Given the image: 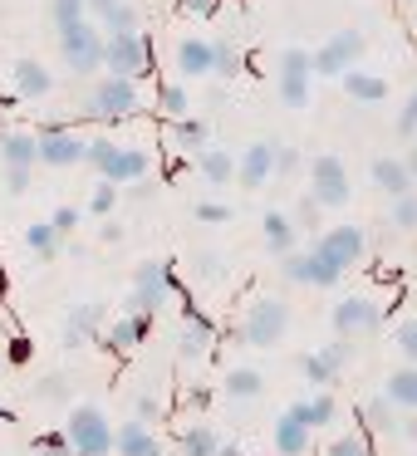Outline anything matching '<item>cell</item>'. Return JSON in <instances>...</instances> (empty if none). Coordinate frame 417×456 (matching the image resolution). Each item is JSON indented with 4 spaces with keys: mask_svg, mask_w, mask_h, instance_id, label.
Instances as JSON below:
<instances>
[{
    "mask_svg": "<svg viewBox=\"0 0 417 456\" xmlns=\"http://www.w3.org/2000/svg\"><path fill=\"white\" fill-rule=\"evenodd\" d=\"M64 442H70L79 456H113V452H119V432H113L109 412H103V407H94V403L70 407Z\"/></svg>",
    "mask_w": 417,
    "mask_h": 456,
    "instance_id": "1",
    "label": "cell"
},
{
    "mask_svg": "<svg viewBox=\"0 0 417 456\" xmlns=\"http://www.w3.org/2000/svg\"><path fill=\"white\" fill-rule=\"evenodd\" d=\"M60 54H64V69L74 79H94L103 69V30L94 20H79V25H64L60 30Z\"/></svg>",
    "mask_w": 417,
    "mask_h": 456,
    "instance_id": "2",
    "label": "cell"
},
{
    "mask_svg": "<svg viewBox=\"0 0 417 456\" xmlns=\"http://www.w3.org/2000/svg\"><path fill=\"white\" fill-rule=\"evenodd\" d=\"M89 162L99 167V177L119 182V187H133L152 172V158L143 148H119L113 138H94L89 142Z\"/></svg>",
    "mask_w": 417,
    "mask_h": 456,
    "instance_id": "3",
    "label": "cell"
},
{
    "mask_svg": "<svg viewBox=\"0 0 417 456\" xmlns=\"http://www.w3.org/2000/svg\"><path fill=\"white\" fill-rule=\"evenodd\" d=\"M89 113L99 123H119V118H133L138 113V79H119V74H109V79H99L89 89Z\"/></svg>",
    "mask_w": 417,
    "mask_h": 456,
    "instance_id": "4",
    "label": "cell"
},
{
    "mask_svg": "<svg viewBox=\"0 0 417 456\" xmlns=\"http://www.w3.org/2000/svg\"><path fill=\"white\" fill-rule=\"evenodd\" d=\"M364 50H368L364 30H339V35H329V40L315 50V74H319V79H344L348 69H358Z\"/></svg>",
    "mask_w": 417,
    "mask_h": 456,
    "instance_id": "5",
    "label": "cell"
},
{
    "mask_svg": "<svg viewBox=\"0 0 417 456\" xmlns=\"http://www.w3.org/2000/svg\"><path fill=\"white\" fill-rule=\"evenodd\" d=\"M172 299V265L168 260H143L133 275V295H128V314H158Z\"/></svg>",
    "mask_w": 417,
    "mask_h": 456,
    "instance_id": "6",
    "label": "cell"
},
{
    "mask_svg": "<svg viewBox=\"0 0 417 456\" xmlns=\"http://www.w3.org/2000/svg\"><path fill=\"white\" fill-rule=\"evenodd\" d=\"M285 329H290V309H285V299H256V305L246 309L241 338H246L250 348H275L280 338H285Z\"/></svg>",
    "mask_w": 417,
    "mask_h": 456,
    "instance_id": "7",
    "label": "cell"
},
{
    "mask_svg": "<svg viewBox=\"0 0 417 456\" xmlns=\"http://www.w3.org/2000/svg\"><path fill=\"white\" fill-rule=\"evenodd\" d=\"M309 84H315V54L309 50H280V84H275V94H280V103L285 109H305L309 103Z\"/></svg>",
    "mask_w": 417,
    "mask_h": 456,
    "instance_id": "8",
    "label": "cell"
},
{
    "mask_svg": "<svg viewBox=\"0 0 417 456\" xmlns=\"http://www.w3.org/2000/svg\"><path fill=\"white\" fill-rule=\"evenodd\" d=\"M315 250L329 260V265H339L348 275V270L358 265V260L368 256V231L364 226H334V231H319Z\"/></svg>",
    "mask_w": 417,
    "mask_h": 456,
    "instance_id": "9",
    "label": "cell"
},
{
    "mask_svg": "<svg viewBox=\"0 0 417 456\" xmlns=\"http://www.w3.org/2000/svg\"><path fill=\"white\" fill-rule=\"evenodd\" d=\"M35 142H40V162H45V167H74V162H89V138H79L74 128H60V123L40 128V133H35Z\"/></svg>",
    "mask_w": 417,
    "mask_h": 456,
    "instance_id": "10",
    "label": "cell"
},
{
    "mask_svg": "<svg viewBox=\"0 0 417 456\" xmlns=\"http://www.w3.org/2000/svg\"><path fill=\"white\" fill-rule=\"evenodd\" d=\"M373 329H383V305H378V299H368V295H344V299L334 305V334L364 338V334H373Z\"/></svg>",
    "mask_w": 417,
    "mask_h": 456,
    "instance_id": "11",
    "label": "cell"
},
{
    "mask_svg": "<svg viewBox=\"0 0 417 456\" xmlns=\"http://www.w3.org/2000/svg\"><path fill=\"white\" fill-rule=\"evenodd\" d=\"M309 191H315L324 207H344V201L354 197V187H348V167L334 158V152H319V158L309 162Z\"/></svg>",
    "mask_w": 417,
    "mask_h": 456,
    "instance_id": "12",
    "label": "cell"
},
{
    "mask_svg": "<svg viewBox=\"0 0 417 456\" xmlns=\"http://www.w3.org/2000/svg\"><path fill=\"white\" fill-rule=\"evenodd\" d=\"M103 69L119 79H138L148 69V40L143 35H103Z\"/></svg>",
    "mask_w": 417,
    "mask_h": 456,
    "instance_id": "13",
    "label": "cell"
},
{
    "mask_svg": "<svg viewBox=\"0 0 417 456\" xmlns=\"http://www.w3.org/2000/svg\"><path fill=\"white\" fill-rule=\"evenodd\" d=\"M285 280H290V285H319V289H329V285H339V280H344V270L329 265L319 250H290V256H285Z\"/></svg>",
    "mask_w": 417,
    "mask_h": 456,
    "instance_id": "14",
    "label": "cell"
},
{
    "mask_svg": "<svg viewBox=\"0 0 417 456\" xmlns=\"http://www.w3.org/2000/svg\"><path fill=\"white\" fill-rule=\"evenodd\" d=\"M103 324H109V309L103 305H74L70 314H64V348H84V344H94V338L103 334Z\"/></svg>",
    "mask_w": 417,
    "mask_h": 456,
    "instance_id": "15",
    "label": "cell"
},
{
    "mask_svg": "<svg viewBox=\"0 0 417 456\" xmlns=\"http://www.w3.org/2000/svg\"><path fill=\"white\" fill-rule=\"evenodd\" d=\"M270 177H275V142H250L236 158V182L246 191H256V187H266Z\"/></svg>",
    "mask_w": 417,
    "mask_h": 456,
    "instance_id": "16",
    "label": "cell"
},
{
    "mask_svg": "<svg viewBox=\"0 0 417 456\" xmlns=\"http://www.w3.org/2000/svg\"><path fill=\"white\" fill-rule=\"evenodd\" d=\"M177 74L182 79H211V74H217V45L211 40H182L177 45Z\"/></svg>",
    "mask_w": 417,
    "mask_h": 456,
    "instance_id": "17",
    "label": "cell"
},
{
    "mask_svg": "<svg viewBox=\"0 0 417 456\" xmlns=\"http://www.w3.org/2000/svg\"><path fill=\"white\" fill-rule=\"evenodd\" d=\"M260 240H266V250H270V256H280V260H285L290 250L299 246V226L285 216V211H266V216H260Z\"/></svg>",
    "mask_w": 417,
    "mask_h": 456,
    "instance_id": "18",
    "label": "cell"
},
{
    "mask_svg": "<svg viewBox=\"0 0 417 456\" xmlns=\"http://www.w3.org/2000/svg\"><path fill=\"white\" fill-rule=\"evenodd\" d=\"M373 187L383 191V197H407V191H413V172H407V162L403 158H373Z\"/></svg>",
    "mask_w": 417,
    "mask_h": 456,
    "instance_id": "19",
    "label": "cell"
},
{
    "mask_svg": "<svg viewBox=\"0 0 417 456\" xmlns=\"http://www.w3.org/2000/svg\"><path fill=\"white\" fill-rule=\"evenodd\" d=\"M152 329V314H119L109 324V334H103V344L113 348V354H128V348H138V338Z\"/></svg>",
    "mask_w": 417,
    "mask_h": 456,
    "instance_id": "20",
    "label": "cell"
},
{
    "mask_svg": "<svg viewBox=\"0 0 417 456\" xmlns=\"http://www.w3.org/2000/svg\"><path fill=\"white\" fill-rule=\"evenodd\" d=\"M309 442H315V427H305L295 412H285V417L275 422V452H280V456H305Z\"/></svg>",
    "mask_w": 417,
    "mask_h": 456,
    "instance_id": "21",
    "label": "cell"
},
{
    "mask_svg": "<svg viewBox=\"0 0 417 456\" xmlns=\"http://www.w3.org/2000/svg\"><path fill=\"white\" fill-rule=\"evenodd\" d=\"M35 162H40L35 133H0V167H35Z\"/></svg>",
    "mask_w": 417,
    "mask_h": 456,
    "instance_id": "22",
    "label": "cell"
},
{
    "mask_svg": "<svg viewBox=\"0 0 417 456\" xmlns=\"http://www.w3.org/2000/svg\"><path fill=\"white\" fill-rule=\"evenodd\" d=\"M211 338H217L211 319H207V314H187L182 338H177V354H182V358H207V354H211Z\"/></svg>",
    "mask_w": 417,
    "mask_h": 456,
    "instance_id": "23",
    "label": "cell"
},
{
    "mask_svg": "<svg viewBox=\"0 0 417 456\" xmlns=\"http://www.w3.org/2000/svg\"><path fill=\"white\" fill-rule=\"evenodd\" d=\"M119 456H162V446H158V432H152L148 422H123L119 427Z\"/></svg>",
    "mask_w": 417,
    "mask_h": 456,
    "instance_id": "24",
    "label": "cell"
},
{
    "mask_svg": "<svg viewBox=\"0 0 417 456\" xmlns=\"http://www.w3.org/2000/svg\"><path fill=\"white\" fill-rule=\"evenodd\" d=\"M15 94L20 99H45V94L54 89V79H50V69H45L40 60H15Z\"/></svg>",
    "mask_w": 417,
    "mask_h": 456,
    "instance_id": "25",
    "label": "cell"
},
{
    "mask_svg": "<svg viewBox=\"0 0 417 456\" xmlns=\"http://www.w3.org/2000/svg\"><path fill=\"white\" fill-rule=\"evenodd\" d=\"M290 412H295L305 427H315V432H319V427H329V422L339 417V403H334V393H324V387H315V393H309L305 403H295Z\"/></svg>",
    "mask_w": 417,
    "mask_h": 456,
    "instance_id": "26",
    "label": "cell"
},
{
    "mask_svg": "<svg viewBox=\"0 0 417 456\" xmlns=\"http://www.w3.org/2000/svg\"><path fill=\"white\" fill-rule=\"evenodd\" d=\"M339 89L354 103H383L388 99V79H378V74H368V69H348L344 79H339Z\"/></svg>",
    "mask_w": 417,
    "mask_h": 456,
    "instance_id": "27",
    "label": "cell"
},
{
    "mask_svg": "<svg viewBox=\"0 0 417 456\" xmlns=\"http://www.w3.org/2000/svg\"><path fill=\"white\" fill-rule=\"evenodd\" d=\"M197 172H201V182H211V187H226V182L236 177V152L201 148L197 152Z\"/></svg>",
    "mask_w": 417,
    "mask_h": 456,
    "instance_id": "28",
    "label": "cell"
},
{
    "mask_svg": "<svg viewBox=\"0 0 417 456\" xmlns=\"http://www.w3.org/2000/svg\"><path fill=\"white\" fill-rule=\"evenodd\" d=\"M383 393L397 403V412H417V363H403L397 373H388Z\"/></svg>",
    "mask_w": 417,
    "mask_h": 456,
    "instance_id": "29",
    "label": "cell"
},
{
    "mask_svg": "<svg viewBox=\"0 0 417 456\" xmlns=\"http://www.w3.org/2000/svg\"><path fill=\"white\" fill-rule=\"evenodd\" d=\"M60 246H64V236H60L54 221H35V226L25 231V250H30L35 260H54V256H60Z\"/></svg>",
    "mask_w": 417,
    "mask_h": 456,
    "instance_id": "30",
    "label": "cell"
},
{
    "mask_svg": "<svg viewBox=\"0 0 417 456\" xmlns=\"http://www.w3.org/2000/svg\"><path fill=\"white\" fill-rule=\"evenodd\" d=\"M364 422H368V432H388V436H393L397 427H403V417H397L393 397L378 393V397H368V403H364Z\"/></svg>",
    "mask_w": 417,
    "mask_h": 456,
    "instance_id": "31",
    "label": "cell"
},
{
    "mask_svg": "<svg viewBox=\"0 0 417 456\" xmlns=\"http://www.w3.org/2000/svg\"><path fill=\"white\" fill-rule=\"evenodd\" d=\"M221 452V436H217V427H207V422H192L187 432H182V446H177V456H217Z\"/></svg>",
    "mask_w": 417,
    "mask_h": 456,
    "instance_id": "32",
    "label": "cell"
},
{
    "mask_svg": "<svg viewBox=\"0 0 417 456\" xmlns=\"http://www.w3.org/2000/svg\"><path fill=\"white\" fill-rule=\"evenodd\" d=\"M266 393V378H260V368H231L226 373V397L231 403H250V397Z\"/></svg>",
    "mask_w": 417,
    "mask_h": 456,
    "instance_id": "33",
    "label": "cell"
},
{
    "mask_svg": "<svg viewBox=\"0 0 417 456\" xmlns=\"http://www.w3.org/2000/svg\"><path fill=\"white\" fill-rule=\"evenodd\" d=\"M207 138H211V128L201 118H172V142H177L182 152H192V158H197V152L207 148Z\"/></svg>",
    "mask_w": 417,
    "mask_h": 456,
    "instance_id": "34",
    "label": "cell"
},
{
    "mask_svg": "<svg viewBox=\"0 0 417 456\" xmlns=\"http://www.w3.org/2000/svg\"><path fill=\"white\" fill-rule=\"evenodd\" d=\"M319 216H324V201L315 197V191H305V197L295 201V226H299V236H319Z\"/></svg>",
    "mask_w": 417,
    "mask_h": 456,
    "instance_id": "35",
    "label": "cell"
},
{
    "mask_svg": "<svg viewBox=\"0 0 417 456\" xmlns=\"http://www.w3.org/2000/svg\"><path fill=\"white\" fill-rule=\"evenodd\" d=\"M99 25H103V35H138V11L123 0V5H113V11L103 15Z\"/></svg>",
    "mask_w": 417,
    "mask_h": 456,
    "instance_id": "36",
    "label": "cell"
},
{
    "mask_svg": "<svg viewBox=\"0 0 417 456\" xmlns=\"http://www.w3.org/2000/svg\"><path fill=\"white\" fill-rule=\"evenodd\" d=\"M70 393H74V378L70 373H45L40 387H35L40 403H70Z\"/></svg>",
    "mask_w": 417,
    "mask_h": 456,
    "instance_id": "37",
    "label": "cell"
},
{
    "mask_svg": "<svg viewBox=\"0 0 417 456\" xmlns=\"http://www.w3.org/2000/svg\"><path fill=\"white\" fill-rule=\"evenodd\" d=\"M158 109L168 113V118H187V109H192L187 89H182V84H162V89H158Z\"/></svg>",
    "mask_w": 417,
    "mask_h": 456,
    "instance_id": "38",
    "label": "cell"
},
{
    "mask_svg": "<svg viewBox=\"0 0 417 456\" xmlns=\"http://www.w3.org/2000/svg\"><path fill=\"white\" fill-rule=\"evenodd\" d=\"M388 221H393L397 231H417V191H407V197H393V211H388Z\"/></svg>",
    "mask_w": 417,
    "mask_h": 456,
    "instance_id": "39",
    "label": "cell"
},
{
    "mask_svg": "<svg viewBox=\"0 0 417 456\" xmlns=\"http://www.w3.org/2000/svg\"><path fill=\"white\" fill-rule=\"evenodd\" d=\"M113 207H119V182L99 177V187H94V197H89V211L94 216H113Z\"/></svg>",
    "mask_w": 417,
    "mask_h": 456,
    "instance_id": "40",
    "label": "cell"
},
{
    "mask_svg": "<svg viewBox=\"0 0 417 456\" xmlns=\"http://www.w3.org/2000/svg\"><path fill=\"white\" fill-rule=\"evenodd\" d=\"M299 373H305L309 378V383H315V387H329V383H334V368H329L324 363V354H305V358H299Z\"/></svg>",
    "mask_w": 417,
    "mask_h": 456,
    "instance_id": "41",
    "label": "cell"
},
{
    "mask_svg": "<svg viewBox=\"0 0 417 456\" xmlns=\"http://www.w3.org/2000/svg\"><path fill=\"white\" fill-rule=\"evenodd\" d=\"M133 417H138V422H148V427H158L162 417H168V403H162L158 393H138V403H133Z\"/></svg>",
    "mask_w": 417,
    "mask_h": 456,
    "instance_id": "42",
    "label": "cell"
},
{
    "mask_svg": "<svg viewBox=\"0 0 417 456\" xmlns=\"http://www.w3.org/2000/svg\"><path fill=\"white\" fill-rule=\"evenodd\" d=\"M211 45H217V74H221V79H236L241 64H246V60H241V50L231 40H211Z\"/></svg>",
    "mask_w": 417,
    "mask_h": 456,
    "instance_id": "43",
    "label": "cell"
},
{
    "mask_svg": "<svg viewBox=\"0 0 417 456\" xmlns=\"http://www.w3.org/2000/svg\"><path fill=\"white\" fill-rule=\"evenodd\" d=\"M192 275L197 280H221L226 275V260H221L217 250H197V256H192Z\"/></svg>",
    "mask_w": 417,
    "mask_h": 456,
    "instance_id": "44",
    "label": "cell"
},
{
    "mask_svg": "<svg viewBox=\"0 0 417 456\" xmlns=\"http://www.w3.org/2000/svg\"><path fill=\"white\" fill-rule=\"evenodd\" d=\"M319 354H324V363L334 368V373H344V368H348V358H354V338L334 334V344H324Z\"/></svg>",
    "mask_w": 417,
    "mask_h": 456,
    "instance_id": "45",
    "label": "cell"
},
{
    "mask_svg": "<svg viewBox=\"0 0 417 456\" xmlns=\"http://www.w3.org/2000/svg\"><path fill=\"white\" fill-rule=\"evenodd\" d=\"M79 20H89V0H54V25H79Z\"/></svg>",
    "mask_w": 417,
    "mask_h": 456,
    "instance_id": "46",
    "label": "cell"
},
{
    "mask_svg": "<svg viewBox=\"0 0 417 456\" xmlns=\"http://www.w3.org/2000/svg\"><path fill=\"white\" fill-rule=\"evenodd\" d=\"M329 456H373V446H368L364 432H344L334 446H329Z\"/></svg>",
    "mask_w": 417,
    "mask_h": 456,
    "instance_id": "47",
    "label": "cell"
},
{
    "mask_svg": "<svg viewBox=\"0 0 417 456\" xmlns=\"http://www.w3.org/2000/svg\"><path fill=\"white\" fill-rule=\"evenodd\" d=\"M393 344L407 354V363H417V314H413V319H403V324L393 329Z\"/></svg>",
    "mask_w": 417,
    "mask_h": 456,
    "instance_id": "48",
    "label": "cell"
},
{
    "mask_svg": "<svg viewBox=\"0 0 417 456\" xmlns=\"http://www.w3.org/2000/svg\"><path fill=\"white\" fill-rule=\"evenodd\" d=\"M30 456H79L70 442H64V432L60 436H40V442H30Z\"/></svg>",
    "mask_w": 417,
    "mask_h": 456,
    "instance_id": "49",
    "label": "cell"
},
{
    "mask_svg": "<svg viewBox=\"0 0 417 456\" xmlns=\"http://www.w3.org/2000/svg\"><path fill=\"white\" fill-rule=\"evenodd\" d=\"M197 221H201V226H226L231 207H226V201H197Z\"/></svg>",
    "mask_w": 417,
    "mask_h": 456,
    "instance_id": "50",
    "label": "cell"
},
{
    "mask_svg": "<svg viewBox=\"0 0 417 456\" xmlns=\"http://www.w3.org/2000/svg\"><path fill=\"white\" fill-rule=\"evenodd\" d=\"M305 167V152L299 148H275V177H295Z\"/></svg>",
    "mask_w": 417,
    "mask_h": 456,
    "instance_id": "51",
    "label": "cell"
},
{
    "mask_svg": "<svg viewBox=\"0 0 417 456\" xmlns=\"http://www.w3.org/2000/svg\"><path fill=\"white\" fill-rule=\"evenodd\" d=\"M0 187L11 191V197L30 191V167H0Z\"/></svg>",
    "mask_w": 417,
    "mask_h": 456,
    "instance_id": "52",
    "label": "cell"
},
{
    "mask_svg": "<svg viewBox=\"0 0 417 456\" xmlns=\"http://www.w3.org/2000/svg\"><path fill=\"white\" fill-rule=\"evenodd\" d=\"M397 138H413L417 142V94L403 103V113H397Z\"/></svg>",
    "mask_w": 417,
    "mask_h": 456,
    "instance_id": "53",
    "label": "cell"
},
{
    "mask_svg": "<svg viewBox=\"0 0 417 456\" xmlns=\"http://www.w3.org/2000/svg\"><path fill=\"white\" fill-rule=\"evenodd\" d=\"M50 221H54V226H60V236H70V231L79 226V207H60V211H54Z\"/></svg>",
    "mask_w": 417,
    "mask_h": 456,
    "instance_id": "54",
    "label": "cell"
},
{
    "mask_svg": "<svg viewBox=\"0 0 417 456\" xmlns=\"http://www.w3.org/2000/svg\"><path fill=\"white\" fill-rule=\"evenodd\" d=\"M217 5H221V0H182V11H187V15H197V20H201V15H211Z\"/></svg>",
    "mask_w": 417,
    "mask_h": 456,
    "instance_id": "55",
    "label": "cell"
},
{
    "mask_svg": "<svg viewBox=\"0 0 417 456\" xmlns=\"http://www.w3.org/2000/svg\"><path fill=\"white\" fill-rule=\"evenodd\" d=\"M207 403H211V387H192L187 393V412H201Z\"/></svg>",
    "mask_w": 417,
    "mask_h": 456,
    "instance_id": "56",
    "label": "cell"
},
{
    "mask_svg": "<svg viewBox=\"0 0 417 456\" xmlns=\"http://www.w3.org/2000/svg\"><path fill=\"white\" fill-rule=\"evenodd\" d=\"M99 240H103V246H119V240H123V226H119V221H103Z\"/></svg>",
    "mask_w": 417,
    "mask_h": 456,
    "instance_id": "57",
    "label": "cell"
},
{
    "mask_svg": "<svg viewBox=\"0 0 417 456\" xmlns=\"http://www.w3.org/2000/svg\"><path fill=\"white\" fill-rule=\"evenodd\" d=\"M113 5H123V0H89V20H103Z\"/></svg>",
    "mask_w": 417,
    "mask_h": 456,
    "instance_id": "58",
    "label": "cell"
},
{
    "mask_svg": "<svg viewBox=\"0 0 417 456\" xmlns=\"http://www.w3.org/2000/svg\"><path fill=\"white\" fill-rule=\"evenodd\" d=\"M133 201H152V182H148V177L133 182Z\"/></svg>",
    "mask_w": 417,
    "mask_h": 456,
    "instance_id": "59",
    "label": "cell"
},
{
    "mask_svg": "<svg viewBox=\"0 0 417 456\" xmlns=\"http://www.w3.org/2000/svg\"><path fill=\"white\" fill-rule=\"evenodd\" d=\"M397 432H403L407 442H417V412H407V417H403V427H397Z\"/></svg>",
    "mask_w": 417,
    "mask_h": 456,
    "instance_id": "60",
    "label": "cell"
},
{
    "mask_svg": "<svg viewBox=\"0 0 417 456\" xmlns=\"http://www.w3.org/2000/svg\"><path fill=\"white\" fill-rule=\"evenodd\" d=\"M217 456H246V452H241L236 442H221V452H217Z\"/></svg>",
    "mask_w": 417,
    "mask_h": 456,
    "instance_id": "61",
    "label": "cell"
},
{
    "mask_svg": "<svg viewBox=\"0 0 417 456\" xmlns=\"http://www.w3.org/2000/svg\"><path fill=\"white\" fill-rule=\"evenodd\" d=\"M403 162H407V172H413V177H417V142H413V152H407Z\"/></svg>",
    "mask_w": 417,
    "mask_h": 456,
    "instance_id": "62",
    "label": "cell"
},
{
    "mask_svg": "<svg viewBox=\"0 0 417 456\" xmlns=\"http://www.w3.org/2000/svg\"><path fill=\"white\" fill-rule=\"evenodd\" d=\"M0 422H11V407H0Z\"/></svg>",
    "mask_w": 417,
    "mask_h": 456,
    "instance_id": "63",
    "label": "cell"
},
{
    "mask_svg": "<svg viewBox=\"0 0 417 456\" xmlns=\"http://www.w3.org/2000/svg\"><path fill=\"white\" fill-rule=\"evenodd\" d=\"M0 368H5V358H0Z\"/></svg>",
    "mask_w": 417,
    "mask_h": 456,
    "instance_id": "64",
    "label": "cell"
}]
</instances>
